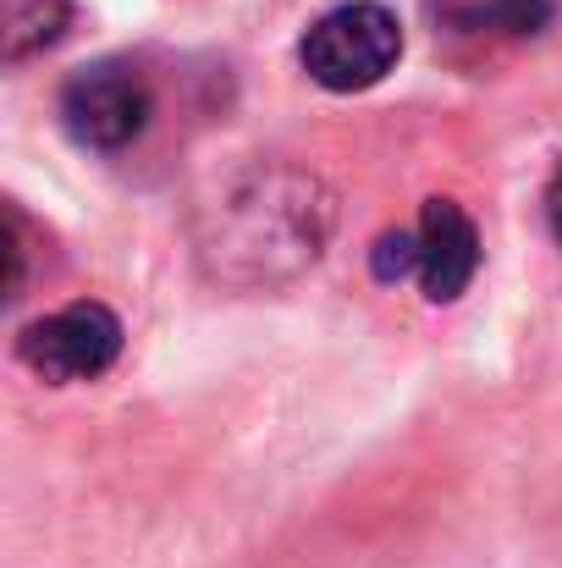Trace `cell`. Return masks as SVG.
<instances>
[{
    "mask_svg": "<svg viewBox=\"0 0 562 568\" xmlns=\"http://www.w3.org/2000/svg\"><path fill=\"white\" fill-rule=\"evenodd\" d=\"M331 232V193L309 172L254 166L232 178L198 215V254L232 287H270L320 260Z\"/></svg>",
    "mask_w": 562,
    "mask_h": 568,
    "instance_id": "1",
    "label": "cell"
},
{
    "mask_svg": "<svg viewBox=\"0 0 562 568\" xmlns=\"http://www.w3.org/2000/svg\"><path fill=\"white\" fill-rule=\"evenodd\" d=\"M397 55H402V28L380 0H348L326 11L298 44L304 72L331 94H359L380 83L397 67Z\"/></svg>",
    "mask_w": 562,
    "mask_h": 568,
    "instance_id": "2",
    "label": "cell"
},
{
    "mask_svg": "<svg viewBox=\"0 0 562 568\" xmlns=\"http://www.w3.org/2000/svg\"><path fill=\"white\" fill-rule=\"evenodd\" d=\"M61 128L83 144V150H127L144 128H150V89L133 67L122 61H94L83 72L67 78L61 89Z\"/></svg>",
    "mask_w": 562,
    "mask_h": 568,
    "instance_id": "3",
    "label": "cell"
},
{
    "mask_svg": "<svg viewBox=\"0 0 562 568\" xmlns=\"http://www.w3.org/2000/svg\"><path fill=\"white\" fill-rule=\"evenodd\" d=\"M22 365L33 376L55 381V386H72V381H94L105 376L122 354V321L105 310V304H67L44 321H33L17 343Z\"/></svg>",
    "mask_w": 562,
    "mask_h": 568,
    "instance_id": "4",
    "label": "cell"
},
{
    "mask_svg": "<svg viewBox=\"0 0 562 568\" xmlns=\"http://www.w3.org/2000/svg\"><path fill=\"white\" fill-rule=\"evenodd\" d=\"M480 271V232L452 199H425L419 215V287L430 304H452L469 293Z\"/></svg>",
    "mask_w": 562,
    "mask_h": 568,
    "instance_id": "5",
    "label": "cell"
},
{
    "mask_svg": "<svg viewBox=\"0 0 562 568\" xmlns=\"http://www.w3.org/2000/svg\"><path fill=\"white\" fill-rule=\"evenodd\" d=\"M72 22V0H0V55L28 61L50 50Z\"/></svg>",
    "mask_w": 562,
    "mask_h": 568,
    "instance_id": "6",
    "label": "cell"
},
{
    "mask_svg": "<svg viewBox=\"0 0 562 568\" xmlns=\"http://www.w3.org/2000/svg\"><path fill=\"white\" fill-rule=\"evenodd\" d=\"M558 17V0H480L463 11L469 28H497V33H541Z\"/></svg>",
    "mask_w": 562,
    "mask_h": 568,
    "instance_id": "7",
    "label": "cell"
},
{
    "mask_svg": "<svg viewBox=\"0 0 562 568\" xmlns=\"http://www.w3.org/2000/svg\"><path fill=\"white\" fill-rule=\"evenodd\" d=\"M370 271H375V282L419 276V232H386L370 248Z\"/></svg>",
    "mask_w": 562,
    "mask_h": 568,
    "instance_id": "8",
    "label": "cell"
},
{
    "mask_svg": "<svg viewBox=\"0 0 562 568\" xmlns=\"http://www.w3.org/2000/svg\"><path fill=\"white\" fill-rule=\"evenodd\" d=\"M546 221H552V232H558V243H562V161H558V172H552V183H546Z\"/></svg>",
    "mask_w": 562,
    "mask_h": 568,
    "instance_id": "9",
    "label": "cell"
}]
</instances>
